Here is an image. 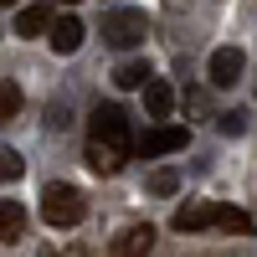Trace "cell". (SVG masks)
Listing matches in <instances>:
<instances>
[{
	"label": "cell",
	"mask_w": 257,
	"mask_h": 257,
	"mask_svg": "<svg viewBox=\"0 0 257 257\" xmlns=\"http://www.w3.org/2000/svg\"><path fill=\"white\" fill-rule=\"evenodd\" d=\"M16 31H21V41H26V36H41V31H52V6H21Z\"/></svg>",
	"instance_id": "obj_9"
},
{
	"label": "cell",
	"mask_w": 257,
	"mask_h": 257,
	"mask_svg": "<svg viewBox=\"0 0 257 257\" xmlns=\"http://www.w3.org/2000/svg\"><path fill=\"white\" fill-rule=\"evenodd\" d=\"M93 144H108V149H134V134H128V108L123 103H98L93 108Z\"/></svg>",
	"instance_id": "obj_3"
},
{
	"label": "cell",
	"mask_w": 257,
	"mask_h": 257,
	"mask_svg": "<svg viewBox=\"0 0 257 257\" xmlns=\"http://www.w3.org/2000/svg\"><path fill=\"white\" fill-rule=\"evenodd\" d=\"M113 82H118V88H149L155 77H149V62H118Z\"/></svg>",
	"instance_id": "obj_13"
},
{
	"label": "cell",
	"mask_w": 257,
	"mask_h": 257,
	"mask_svg": "<svg viewBox=\"0 0 257 257\" xmlns=\"http://www.w3.org/2000/svg\"><path fill=\"white\" fill-rule=\"evenodd\" d=\"M216 128H221V134H242V113H216Z\"/></svg>",
	"instance_id": "obj_18"
},
{
	"label": "cell",
	"mask_w": 257,
	"mask_h": 257,
	"mask_svg": "<svg viewBox=\"0 0 257 257\" xmlns=\"http://www.w3.org/2000/svg\"><path fill=\"white\" fill-rule=\"evenodd\" d=\"M47 128H67V108H62V103H52V113H47Z\"/></svg>",
	"instance_id": "obj_20"
},
{
	"label": "cell",
	"mask_w": 257,
	"mask_h": 257,
	"mask_svg": "<svg viewBox=\"0 0 257 257\" xmlns=\"http://www.w3.org/2000/svg\"><path fill=\"white\" fill-rule=\"evenodd\" d=\"M16 113H21V88L11 77H0V123H11Z\"/></svg>",
	"instance_id": "obj_15"
},
{
	"label": "cell",
	"mask_w": 257,
	"mask_h": 257,
	"mask_svg": "<svg viewBox=\"0 0 257 257\" xmlns=\"http://www.w3.org/2000/svg\"><path fill=\"white\" fill-rule=\"evenodd\" d=\"M170 221H175V231H201V226H216V206H206V201H185Z\"/></svg>",
	"instance_id": "obj_8"
},
{
	"label": "cell",
	"mask_w": 257,
	"mask_h": 257,
	"mask_svg": "<svg viewBox=\"0 0 257 257\" xmlns=\"http://www.w3.org/2000/svg\"><path fill=\"white\" fill-rule=\"evenodd\" d=\"M185 108H190V113H206V93H201V88H185Z\"/></svg>",
	"instance_id": "obj_19"
},
{
	"label": "cell",
	"mask_w": 257,
	"mask_h": 257,
	"mask_svg": "<svg viewBox=\"0 0 257 257\" xmlns=\"http://www.w3.org/2000/svg\"><path fill=\"white\" fill-rule=\"evenodd\" d=\"M26 237V211L21 201H0V242H21Z\"/></svg>",
	"instance_id": "obj_11"
},
{
	"label": "cell",
	"mask_w": 257,
	"mask_h": 257,
	"mask_svg": "<svg viewBox=\"0 0 257 257\" xmlns=\"http://www.w3.org/2000/svg\"><path fill=\"white\" fill-rule=\"evenodd\" d=\"M57 6H77V0H57Z\"/></svg>",
	"instance_id": "obj_21"
},
{
	"label": "cell",
	"mask_w": 257,
	"mask_h": 257,
	"mask_svg": "<svg viewBox=\"0 0 257 257\" xmlns=\"http://www.w3.org/2000/svg\"><path fill=\"white\" fill-rule=\"evenodd\" d=\"M216 226H221V231H237V237H247V231H252V216H247L242 206H216Z\"/></svg>",
	"instance_id": "obj_14"
},
{
	"label": "cell",
	"mask_w": 257,
	"mask_h": 257,
	"mask_svg": "<svg viewBox=\"0 0 257 257\" xmlns=\"http://www.w3.org/2000/svg\"><path fill=\"white\" fill-rule=\"evenodd\" d=\"M144 108L155 113V118H165L170 108H175V93H170V82H160V77L149 82V88H144Z\"/></svg>",
	"instance_id": "obj_12"
},
{
	"label": "cell",
	"mask_w": 257,
	"mask_h": 257,
	"mask_svg": "<svg viewBox=\"0 0 257 257\" xmlns=\"http://www.w3.org/2000/svg\"><path fill=\"white\" fill-rule=\"evenodd\" d=\"M185 144H190V128L185 123H160V128H149V134L134 139L139 155H175V149H185Z\"/></svg>",
	"instance_id": "obj_4"
},
{
	"label": "cell",
	"mask_w": 257,
	"mask_h": 257,
	"mask_svg": "<svg viewBox=\"0 0 257 257\" xmlns=\"http://www.w3.org/2000/svg\"><path fill=\"white\" fill-rule=\"evenodd\" d=\"M41 216H47V226H77L82 216H88V201H82L77 185L52 180L47 190H41Z\"/></svg>",
	"instance_id": "obj_1"
},
{
	"label": "cell",
	"mask_w": 257,
	"mask_h": 257,
	"mask_svg": "<svg viewBox=\"0 0 257 257\" xmlns=\"http://www.w3.org/2000/svg\"><path fill=\"white\" fill-rule=\"evenodd\" d=\"M149 190H155V196H175L180 175H175V170H155V175H149Z\"/></svg>",
	"instance_id": "obj_17"
},
{
	"label": "cell",
	"mask_w": 257,
	"mask_h": 257,
	"mask_svg": "<svg viewBox=\"0 0 257 257\" xmlns=\"http://www.w3.org/2000/svg\"><path fill=\"white\" fill-rule=\"evenodd\" d=\"M242 67H247V52L242 47H216L211 62H206V82H211V88H231V82L242 77Z\"/></svg>",
	"instance_id": "obj_5"
},
{
	"label": "cell",
	"mask_w": 257,
	"mask_h": 257,
	"mask_svg": "<svg viewBox=\"0 0 257 257\" xmlns=\"http://www.w3.org/2000/svg\"><path fill=\"white\" fill-rule=\"evenodd\" d=\"M0 6H21V0H0Z\"/></svg>",
	"instance_id": "obj_22"
},
{
	"label": "cell",
	"mask_w": 257,
	"mask_h": 257,
	"mask_svg": "<svg viewBox=\"0 0 257 257\" xmlns=\"http://www.w3.org/2000/svg\"><path fill=\"white\" fill-rule=\"evenodd\" d=\"M21 170H26V160H21V149H0V185L21 180Z\"/></svg>",
	"instance_id": "obj_16"
},
{
	"label": "cell",
	"mask_w": 257,
	"mask_h": 257,
	"mask_svg": "<svg viewBox=\"0 0 257 257\" xmlns=\"http://www.w3.org/2000/svg\"><path fill=\"white\" fill-rule=\"evenodd\" d=\"M123 149H108V144H88V170H93V175H118V170H123Z\"/></svg>",
	"instance_id": "obj_10"
},
{
	"label": "cell",
	"mask_w": 257,
	"mask_h": 257,
	"mask_svg": "<svg viewBox=\"0 0 257 257\" xmlns=\"http://www.w3.org/2000/svg\"><path fill=\"white\" fill-rule=\"evenodd\" d=\"M149 247H155V226H149V221H139V226H123L118 237H113L108 257H144Z\"/></svg>",
	"instance_id": "obj_6"
},
{
	"label": "cell",
	"mask_w": 257,
	"mask_h": 257,
	"mask_svg": "<svg viewBox=\"0 0 257 257\" xmlns=\"http://www.w3.org/2000/svg\"><path fill=\"white\" fill-rule=\"evenodd\" d=\"M82 31H88V26H82L77 16H62V21H52L47 41H52V52H57V57H72V52L82 47Z\"/></svg>",
	"instance_id": "obj_7"
},
{
	"label": "cell",
	"mask_w": 257,
	"mask_h": 257,
	"mask_svg": "<svg viewBox=\"0 0 257 257\" xmlns=\"http://www.w3.org/2000/svg\"><path fill=\"white\" fill-rule=\"evenodd\" d=\"M144 36H149V16L134 11V6H118V11L103 16V41H108V47H118V52L144 47Z\"/></svg>",
	"instance_id": "obj_2"
}]
</instances>
